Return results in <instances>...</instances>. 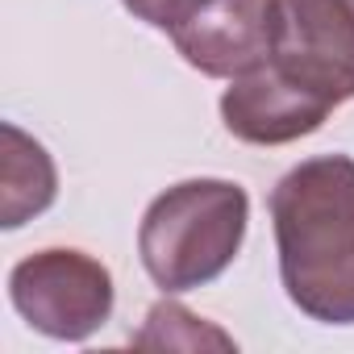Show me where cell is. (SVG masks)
Returning a JSON list of instances; mask_svg holds the SVG:
<instances>
[{
	"mask_svg": "<svg viewBox=\"0 0 354 354\" xmlns=\"http://www.w3.org/2000/svg\"><path fill=\"white\" fill-rule=\"evenodd\" d=\"M288 300L321 325H354V158L317 154L267 196Z\"/></svg>",
	"mask_w": 354,
	"mask_h": 354,
	"instance_id": "1",
	"label": "cell"
},
{
	"mask_svg": "<svg viewBox=\"0 0 354 354\" xmlns=\"http://www.w3.org/2000/svg\"><path fill=\"white\" fill-rule=\"evenodd\" d=\"M250 221L246 188L230 180H184L150 201L138 254L162 292H192L213 283L242 250Z\"/></svg>",
	"mask_w": 354,
	"mask_h": 354,
	"instance_id": "2",
	"label": "cell"
},
{
	"mask_svg": "<svg viewBox=\"0 0 354 354\" xmlns=\"http://www.w3.org/2000/svg\"><path fill=\"white\" fill-rule=\"evenodd\" d=\"M13 308L55 342H84L113 317V275L84 250H38L9 275Z\"/></svg>",
	"mask_w": 354,
	"mask_h": 354,
	"instance_id": "3",
	"label": "cell"
},
{
	"mask_svg": "<svg viewBox=\"0 0 354 354\" xmlns=\"http://www.w3.org/2000/svg\"><path fill=\"white\" fill-rule=\"evenodd\" d=\"M271 63L329 104L354 100V0H279Z\"/></svg>",
	"mask_w": 354,
	"mask_h": 354,
	"instance_id": "4",
	"label": "cell"
},
{
	"mask_svg": "<svg viewBox=\"0 0 354 354\" xmlns=\"http://www.w3.org/2000/svg\"><path fill=\"white\" fill-rule=\"evenodd\" d=\"M175 50L213 80H238L271 63L279 46V0H209L180 30Z\"/></svg>",
	"mask_w": 354,
	"mask_h": 354,
	"instance_id": "5",
	"label": "cell"
},
{
	"mask_svg": "<svg viewBox=\"0 0 354 354\" xmlns=\"http://www.w3.org/2000/svg\"><path fill=\"white\" fill-rule=\"evenodd\" d=\"M333 109L337 104H329L325 96H317L275 63L230 80L221 96L225 129L250 146H288L296 138H308L313 129L325 125Z\"/></svg>",
	"mask_w": 354,
	"mask_h": 354,
	"instance_id": "6",
	"label": "cell"
},
{
	"mask_svg": "<svg viewBox=\"0 0 354 354\" xmlns=\"http://www.w3.org/2000/svg\"><path fill=\"white\" fill-rule=\"evenodd\" d=\"M5 201H0V225L17 230L30 217L46 213L59 192V175L42 142H34L26 129L5 121Z\"/></svg>",
	"mask_w": 354,
	"mask_h": 354,
	"instance_id": "7",
	"label": "cell"
},
{
	"mask_svg": "<svg viewBox=\"0 0 354 354\" xmlns=\"http://www.w3.org/2000/svg\"><path fill=\"white\" fill-rule=\"evenodd\" d=\"M133 346L142 350H205V346H217V350H230L234 337L205 325L201 317H192L184 304L175 300H158L150 313H146V325L142 333L133 337Z\"/></svg>",
	"mask_w": 354,
	"mask_h": 354,
	"instance_id": "8",
	"label": "cell"
},
{
	"mask_svg": "<svg viewBox=\"0 0 354 354\" xmlns=\"http://www.w3.org/2000/svg\"><path fill=\"white\" fill-rule=\"evenodd\" d=\"M121 5H125L138 21H146V26L171 34V30H180L192 13H201L209 0H121Z\"/></svg>",
	"mask_w": 354,
	"mask_h": 354,
	"instance_id": "9",
	"label": "cell"
}]
</instances>
